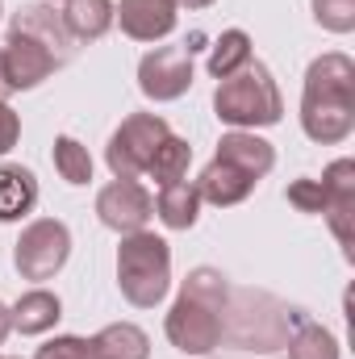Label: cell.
<instances>
[{
	"label": "cell",
	"mask_w": 355,
	"mask_h": 359,
	"mask_svg": "<svg viewBox=\"0 0 355 359\" xmlns=\"http://www.w3.org/2000/svg\"><path fill=\"white\" fill-rule=\"evenodd\" d=\"M288 205H297L301 213H322L326 209V192L318 180H297L288 184Z\"/></svg>",
	"instance_id": "484cf974"
},
{
	"label": "cell",
	"mask_w": 355,
	"mask_h": 359,
	"mask_svg": "<svg viewBox=\"0 0 355 359\" xmlns=\"http://www.w3.org/2000/svg\"><path fill=\"white\" fill-rule=\"evenodd\" d=\"M67 259H72V230L59 217L29 222L13 247V268L21 271V280H51L55 271H63Z\"/></svg>",
	"instance_id": "8992f818"
},
{
	"label": "cell",
	"mask_w": 355,
	"mask_h": 359,
	"mask_svg": "<svg viewBox=\"0 0 355 359\" xmlns=\"http://www.w3.org/2000/svg\"><path fill=\"white\" fill-rule=\"evenodd\" d=\"M51 155H55V172L67 180V184H88V180H92V155H88V147H80L72 134H59Z\"/></svg>",
	"instance_id": "603a6c76"
},
{
	"label": "cell",
	"mask_w": 355,
	"mask_h": 359,
	"mask_svg": "<svg viewBox=\"0 0 355 359\" xmlns=\"http://www.w3.org/2000/svg\"><path fill=\"white\" fill-rule=\"evenodd\" d=\"M8 29H21V34L38 38L59 63H67L72 50H76V38L67 34V25H63V17L55 13V4H21V8L13 13V25H8Z\"/></svg>",
	"instance_id": "7c38bea8"
},
{
	"label": "cell",
	"mask_w": 355,
	"mask_h": 359,
	"mask_svg": "<svg viewBox=\"0 0 355 359\" xmlns=\"http://www.w3.org/2000/svg\"><path fill=\"white\" fill-rule=\"evenodd\" d=\"M213 0H176V8H209Z\"/></svg>",
	"instance_id": "f546056e"
},
{
	"label": "cell",
	"mask_w": 355,
	"mask_h": 359,
	"mask_svg": "<svg viewBox=\"0 0 355 359\" xmlns=\"http://www.w3.org/2000/svg\"><path fill=\"white\" fill-rule=\"evenodd\" d=\"M8 318H13V330H21V334H46V330L59 326L63 301L51 288H29V292L17 297V305L8 309Z\"/></svg>",
	"instance_id": "9a60e30c"
},
{
	"label": "cell",
	"mask_w": 355,
	"mask_h": 359,
	"mask_svg": "<svg viewBox=\"0 0 355 359\" xmlns=\"http://www.w3.org/2000/svg\"><path fill=\"white\" fill-rule=\"evenodd\" d=\"M172 134V126L159 117V113H130L113 134H109V147H105V163L113 180H138L147 176L159 142Z\"/></svg>",
	"instance_id": "277c9868"
},
{
	"label": "cell",
	"mask_w": 355,
	"mask_h": 359,
	"mask_svg": "<svg viewBox=\"0 0 355 359\" xmlns=\"http://www.w3.org/2000/svg\"><path fill=\"white\" fill-rule=\"evenodd\" d=\"M247 63H251V38L243 29H226L209 50V76L213 80H226V76L243 72Z\"/></svg>",
	"instance_id": "ffe728a7"
},
{
	"label": "cell",
	"mask_w": 355,
	"mask_h": 359,
	"mask_svg": "<svg viewBox=\"0 0 355 359\" xmlns=\"http://www.w3.org/2000/svg\"><path fill=\"white\" fill-rule=\"evenodd\" d=\"M288 359H339V339L318 326V322H305L293 339H288Z\"/></svg>",
	"instance_id": "7402d4cb"
},
{
	"label": "cell",
	"mask_w": 355,
	"mask_h": 359,
	"mask_svg": "<svg viewBox=\"0 0 355 359\" xmlns=\"http://www.w3.org/2000/svg\"><path fill=\"white\" fill-rule=\"evenodd\" d=\"M13 96V84H8V76H4V59H0V100H8Z\"/></svg>",
	"instance_id": "f1b7e54d"
},
{
	"label": "cell",
	"mask_w": 355,
	"mask_h": 359,
	"mask_svg": "<svg viewBox=\"0 0 355 359\" xmlns=\"http://www.w3.org/2000/svg\"><path fill=\"white\" fill-rule=\"evenodd\" d=\"M138 88L147 100H180L192 88V50L188 46H155L138 63Z\"/></svg>",
	"instance_id": "52a82bcc"
},
{
	"label": "cell",
	"mask_w": 355,
	"mask_h": 359,
	"mask_svg": "<svg viewBox=\"0 0 355 359\" xmlns=\"http://www.w3.org/2000/svg\"><path fill=\"white\" fill-rule=\"evenodd\" d=\"M176 0H117L113 21L134 42H159L176 29Z\"/></svg>",
	"instance_id": "8fae6325"
},
{
	"label": "cell",
	"mask_w": 355,
	"mask_h": 359,
	"mask_svg": "<svg viewBox=\"0 0 355 359\" xmlns=\"http://www.w3.org/2000/svg\"><path fill=\"white\" fill-rule=\"evenodd\" d=\"M314 21L330 34L355 29V0H314Z\"/></svg>",
	"instance_id": "cb8c5ba5"
},
{
	"label": "cell",
	"mask_w": 355,
	"mask_h": 359,
	"mask_svg": "<svg viewBox=\"0 0 355 359\" xmlns=\"http://www.w3.org/2000/svg\"><path fill=\"white\" fill-rule=\"evenodd\" d=\"M192 184H196L201 201H209V205H217V209H230V205H243V201L255 192L260 180H251L247 172H239V168H230V163H222V159H209V163L201 168V180H192Z\"/></svg>",
	"instance_id": "5bb4252c"
},
{
	"label": "cell",
	"mask_w": 355,
	"mask_h": 359,
	"mask_svg": "<svg viewBox=\"0 0 355 359\" xmlns=\"http://www.w3.org/2000/svg\"><path fill=\"white\" fill-rule=\"evenodd\" d=\"M92 343H96L100 359H151V339H147V330L134 326V322H113V326H105Z\"/></svg>",
	"instance_id": "d6986e66"
},
{
	"label": "cell",
	"mask_w": 355,
	"mask_h": 359,
	"mask_svg": "<svg viewBox=\"0 0 355 359\" xmlns=\"http://www.w3.org/2000/svg\"><path fill=\"white\" fill-rule=\"evenodd\" d=\"M188 163H192V147H188V138L168 134V138L159 142V151H155V159H151L147 176L163 188V184H176V180L188 176Z\"/></svg>",
	"instance_id": "44dd1931"
},
{
	"label": "cell",
	"mask_w": 355,
	"mask_h": 359,
	"mask_svg": "<svg viewBox=\"0 0 355 359\" xmlns=\"http://www.w3.org/2000/svg\"><path fill=\"white\" fill-rule=\"evenodd\" d=\"M117 288L130 305L138 309H155L168 288H172V247L151 234V230H134L121 234L117 247Z\"/></svg>",
	"instance_id": "3957f363"
},
{
	"label": "cell",
	"mask_w": 355,
	"mask_h": 359,
	"mask_svg": "<svg viewBox=\"0 0 355 359\" xmlns=\"http://www.w3.org/2000/svg\"><path fill=\"white\" fill-rule=\"evenodd\" d=\"M8 330H13V318H8V305L0 301V343L8 339Z\"/></svg>",
	"instance_id": "83f0119b"
},
{
	"label": "cell",
	"mask_w": 355,
	"mask_h": 359,
	"mask_svg": "<svg viewBox=\"0 0 355 359\" xmlns=\"http://www.w3.org/2000/svg\"><path fill=\"white\" fill-rule=\"evenodd\" d=\"M322 192H326V209L322 217L330 222L343 255L351 259V217H355V159H335L326 172H322Z\"/></svg>",
	"instance_id": "30bf717a"
},
{
	"label": "cell",
	"mask_w": 355,
	"mask_h": 359,
	"mask_svg": "<svg viewBox=\"0 0 355 359\" xmlns=\"http://www.w3.org/2000/svg\"><path fill=\"white\" fill-rule=\"evenodd\" d=\"M213 113L230 130H264V126H276L284 117V96L276 88L272 72H267L260 59H251L243 72L217 80Z\"/></svg>",
	"instance_id": "7a4b0ae2"
},
{
	"label": "cell",
	"mask_w": 355,
	"mask_h": 359,
	"mask_svg": "<svg viewBox=\"0 0 355 359\" xmlns=\"http://www.w3.org/2000/svg\"><path fill=\"white\" fill-rule=\"evenodd\" d=\"M96 217H100V226H109L117 234L147 230V222L155 217V196L138 180H113L96 192Z\"/></svg>",
	"instance_id": "ba28073f"
},
{
	"label": "cell",
	"mask_w": 355,
	"mask_h": 359,
	"mask_svg": "<svg viewBox=\"0 0 355 359\" xmlns=\"http://www.w3.org/2000/svg\"><path fill=\"white\" fill-rule=\"evenodd\" d=\"M0 59H4V76H8L13 92L38 88L42 80L55 76V67H63L38 38H29V34H21V29H8V42H4V50H0Z\"/></svg>",
	"instance_id": "9c48e42d"
},
{
	"label": "cell",
	"mask_w": 355,
	"mask_h": 359,
	"mask_svg": "<svg viewBox=\"0 0 355 359\" xmlns=\"http://www.w3.org/2000/svg\"><path fill=\"white\" fill-rule=\"evenodd\" d=\"M213 159H222V163L247 172L251 180H264L267 172L276 168V151H272V142L260 138L255 130H230V134H222Z\"/></svg>",
	"instance_id": "4fadbf2b"
},
{
	"label": "cell",
	"mask_w": 355,
	"mask_h": 359,
	"mask_svg": "<svg viewBox=\"0 0 355 359\" xmlns=\"http://www.w3.org/2000/svg\"><path fill=\"white\" fill-rule=\"evenodd\" d=\"M59 17L76 42H96L113 29V0H63Z\"/></svg>",
	"instance_id": "ac0fdd59"
},
{
	"label": "cell",
	"mask_w": 355,
	"mask_h": 359,
	"mask_svg": "<svg viewBox=\"0 0 355 359\" xmlns=\"http://www.w3.org/2000/svg\"><path fill=\"white\" fill-rule=\"evenodd\" d=\"M201 205H205V201H201L196 184H188V180L163 184L159 196H155V213H159V222H163L168 230H192L196 217H201Z\"/></svg>",
	"instance_id": "e0dca14e"
},
{
	"label": "cell",
	"mask_w": 355,
	"mask_h": 359,
	"mask_svg": "<svg viewBox=\"0 0 355 359\" xmlns=\"http://www.w3.org/2000/svg\"><path fill=\"white\" fill-rule=\"evenodd\" d=\"M34 359H100V351H96V343H92V339H80V334H59V339L42 343Z\"/></svg>",
	"instance_id": "d4e9b609"
},
{
	"label": "cell",
	"mask_w": 355,
	"mask_h": 359,
	"mask_svg": "<svg viewBox=\"0 0 355 359\" xmlns=\"http://www.w3.org/2000/svg\"><path fill=\"white\" fill-rule=\"evenodd\" d=\"M301 130L318 147L347 142L355 134V63L330 50L305 67L301 88Z\"/></svg>",
	"instance_id": "6da1fadb"
},
{
	"label": "cell",
	"mask_w": 355,
	"mask_h": 359,
	"mask_svg": "<svg viewBox=\"0 0 355 359\" xmlns=\"http://www.w3.org/2000/svg\"><path fill=\"white\" fill-rule=\"evenodd\" d=\"M0 13H4V8H0Z\"/></svg>",
	"instance_id": "4dcf8cb0"
},
{
	"label": "cell",
	"mask_w": 355,
	"mask_h": 359,
	"mask_svg": "<svg viewBox=\"0 0 355 359\" xmlns=\"http://www.w3.org/2000/svg\"><path fill=\"white\" fill-rule=\"evenodd\" d=\"M38 205V180L21 163H0V222H21Z\"/></svg>",
	"instance_id": "2e32d148"
},
{
	"label": "cell",
	"mask_w": 355,
	"mask_h": 359,
	"mask_svg": "<svg viewBox=\"0 0 355 359\" xmlns=\"http://www.w3.org/2000/svg\"><path fill=\"white\" fill-rule=\"evenodd\" d=\"M163 334L168 343L184 351V355H209L222 347V334H226V309L192 297V292H180L176 305L168 309V322H163Z\"/></svg>",
	"instance_id": "5b68a950"
},
{
	"label": "cell",
	"mask_w": 355,
	"mask_h": 359,
	"mask_svg": "<svg viewBox=\"0 0 355 359\" xmlns=\"http://www.w3.org/2000/svg\"><path fill=\"white\" fill-rule=\"evenodd\" d=\"M21 142V113L8 109V100H0V159Z\"/></svg>",
	"instance_id": "4316f807"
}]
</instances>
